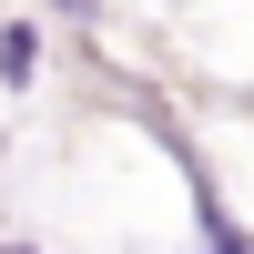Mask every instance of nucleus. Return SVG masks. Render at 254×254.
<instances>
[{
    "label": "nucleus",
    "mask_w": 254,
    "mask_h": 254,
    "mask_svg": "<svg viewBox=\"0 0 254 254\" xmlns=\"http://www.w3.org/2000/svg\"><path fill=\"white\" fill-rule=\"evenodd\" d=\"M31 41H41V31H10V41H0V71H10V81H31V61H41Z\"/></svg>",
    "instance_id": "f257e3e1"
}]
</instances>
